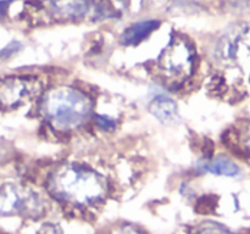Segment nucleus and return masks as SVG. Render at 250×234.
<instances>
[{"label":"nucleus","instance_id":"nucleus-1","mask_svg":"<svg viewBox=\"0 0 250 234\" xmlns=\"http://www.w3.org/2000/svg\"><path fill=\"white\" fill-rule=\"evenodd\" d=\"M50 189L56 196L77 205H92L106 193V182L87 166L66 165L51 177Z\"/></svg>","mask_w":250,"mask_h":234},{"label":"nucleus","instance_id":"nucleus-2","mask_svg":"<svg viewBox=\"0 0 250 234\" xmlns=\"http://www.w3.org/2000/svg\"><path fill=\"white\" fill-rule=\"evenodd\" d=\"M42 114L49 123L61 131L81 126L92 111L89 98L73 88H55L42 99Z\"/></svg>","mask_w":250,"mask_h":234},{"label":"nucleus","instance_id":"nucleus-3","mask_svg":"<svg viewBox=\"0 0 250 234\" xmlns=\"http://www.w3.org/2000/svg\"><path fill=\"white\" fill-rule=\"evenodd\" d=\"M194 50L187 40L176 38L159 58V67L170 79H182L192 73Z\"/></svg>","mask_w":250,"mask_h":234},{"label":"nucleus","instance_id":"nucleus-4","mask_svg":"<svg viewBox=\"0 0 250 234\" xmlns=\"http://www.w3.org/2000/svg\"><path fill=\"white\" fill-rule=\"evenodd\" d=\"M39 83L36 78H0V109H16L36 97Z\"/></svg>","mask_w":250,"mask_h":234},{"label":"nucleus","instance_id":"nucleus-5","mask_svg":"<svg viewBox=\"0 0 250 234\" xmlns=\"http://www.w3.org/2000/svg\"><path fill=\"white\" fill-rule=\"evenodd\" d=\"M38 199L31 190L15 184L0 187V216L33 214L38 210Z\"/></svg>","mask_w":250,"mask_h":234},{"label":"nucleus","instance_id":"nucleus-6","mask_svg":"<svg viewBox=\"0 0 250 234\" xmlns=\"http://www.w3.org/2000/svg\"><path fill=\"white\" fill-rule=\"evenodd\" d=\"M89 5L90 0H50L51 12L65 20L81 19L88 12Z\"/></svg>","mask_w":250,"mask_h":234},{"label":"nucleus","instance_id":"nucleus-7","mask_svg":"<svg viewBox=\"0 0 250 234\" xmlns=\"http://www.w3.org/2000/svg\"><path fill=\"white\" fill-rule=\"evenodd\" d=\"M159 26H160V22L158 20H146V21L144 20V21L136 22L124 32L121 36V41L126 45H134V44L141 43Z\"/></svg>","mask_w":250,"mask_h":234},{"label":"nucleus","instance_id":"nucleus-8","mask_svg":"<svg viewBox=\"0 0 250 234\" xmlns=\"http://www.w3.org/2000/svg\"><path fill=\"white\" fill-rule=\"evenodd\" d=\"M149 111L163 123L175 121L178 115L177 105L167 97H156L149 105Z\"/></svg>","mask_w":250,"mask_h":234},{"label":"nucleus","instance_id":"nucleus-9","mask_svg":"<svg viewBox=\"0 0 250 234\" xmlns=\"http://www.w3.org/2000/svg\"><path fill=\"white\" fill-rule=\"evenodd\" d=\"M205 171L217 176H226V177H234L239 173V167L231 161L229 158L220 156V157L214 158L210 162L204 163L203 166Z\"/></svg>","mask_w":250,"mask_h":234},{"label":"nucleus","instance_id":"nucleus-10","mask_svg":"<svg viewBox=\"0 0 250 234\" xmlns=\"http://www.w3.org/2000/svg\"><path fill=\"white\" fill-rule=\"evenodd\" d=\"M97 121L98 124H99L103 129H107V131H109V129H112L115 127V122L106 116H98Z\"/></svg>","mask_w":250,"mask_h":234},{"label":"nucleus","instance_id":"nucleus-11","mask_svg":"<svg viewBox=\"0 0 250 234\" xmlns=\"http://www.w3.org/2000/svg\"><path fill=\"white\" fill-rule=\"evenodd\" d=\"M116 234H144V233L133 226H124L116 232Z\"/></svg>","mask_w":250,"mask_h":234},{"label":"nucleus","instance_id":"nucleus-12","mask_svg":"<svg viewBox=\"0 0 250 234\" xmlns=\"http://www.w3.org/2000/svg\"><path fill=\"white\" fill-rule=\"evenodd\" d=\"M200 234H231L229 232L220 228V227H208Z\"/></svg>","mask_w":250,"mask_h":234},{"label":"nucleus","instance_id":"nucleus-13","mask_svg":"<svg viewBox=\"0 0 250 234\" xmlns=\"http://www.w3.org/2000/svg\"><path fill=\"white\" fill-rule=\"evenodd\" d=\"M6 7H7V1H0V19L4 16Z\"/></svg>","mask_w":250,"mask_h":234},{"label":"nucleus","instance_id":"nucleus-14","mask_svg":"<svg viewBox=\"0 0 250 234\" xmlns=\"http://www.w3.org/2000/svg\"><path fill=\"white\" fill-rule=\"evenodd\" d=\"M247 148H249V149H250V136H249V141H248V146H247Z\"/></svg>","mask_w":250,"mask_h":234}]
</instances>
